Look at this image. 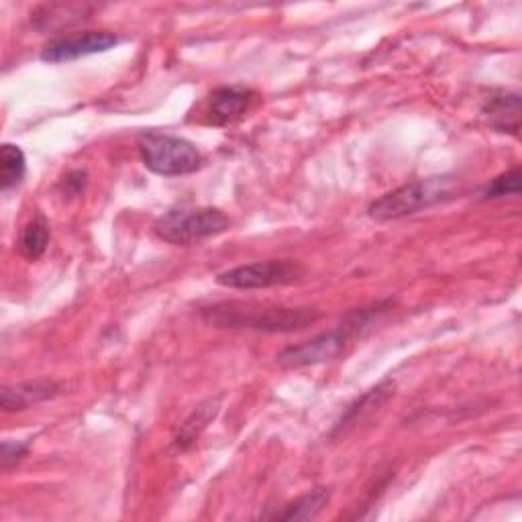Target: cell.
I'll list each match as a JSON object with an SVG mask.
<instances>
[{
	"mask_svg": "<svg viewBox=\"0 0 522 522\" xmlns=\"http://www.w3.org/2000/svg\"><path fill=\"white\" fill-rule=\"evenodd\" d=\"M202 319L221 329H251L266 333H292L319 321L312 308H290L259 302H221L202 310Z\"/></svg>",
	"mask_w": 522,
	"mask_h": 522,
	"instance_id": "cell-1",
	"label": "cell"
},
{
	"mask_svg": "<svg viewBox=\"0 0 522 522\" xmlns=\"http://www.w3.org/2000/svg\"><path fill=\"white\" fill-rule=\"evenodd\" d=\"M60 392V384L51 380H35L19 386H7L0 392V406L5 412L25 410L31 404L54 398Z\"/></svg>",
	"mask_w": 522,
	"mask_h": 522,
	"instance_id": "cell-9",
	"label": "cell"
},
{
	"mask_svg": "<svg viewBox=\"0 0 522 522\" xmlns=\"http://www.w3.org/2000/svg\"><path fill=\"white\" fill-rule=\"evenodd\" d=\"M117 43H119V39L111 31L72 33V35H64L60 39L49 41L41 51V60L49 62V64L72 62L78 58L102 54V51H109Z\"/></svg>",
	"mask_w": 522,
	"mask_h": 522,
	"instance_id": "cell-7",
	"label": "cell"
},
{
	"mask_svg": "<svg viewBox=\"0 0 522 522\" xmlns=\"http://www.w3.org/2000/svg\"><path fill=\"white\" fill-rule=\"evenodd\" d=\"M520 192V170L514 168L502 176H498L496 180L490 182V186L484 190V198H502V196H510V194H518Z\"/></svg>",
	"mask_w": 522,
	"mask_h": 522,
	"instance_id": "cell-16",
	"label": "cell"
},
{
	"mask_svg": "<svg viewBox=\"0 0 522 522\" xmlns=\"http://www.w3.org/2000/svg\"><path fill=\"white\" fill-rule=\"evenodd\" d=\"M253 92L243 86L217 88L208 98V119L215 125H229L241 119L253 100Z\"/></svg>",
	"mask_w": 522,
	"mask_h": 522,
	"instance_id": "cell-8",
	"label": "cell"
},
{
	"mask_svg": "<svg viewBox=\"0 0 522 522\" xmlns=\"http://www.w3.org/2000/svg\"><path fill=\"white\" fill-rule=\"evenodd\" d=\"M455 190V182L449 178H429L410 182L386 196L378 198L370 206V217L376 221H394L402 217H410L425 208H431L447 198H451Z\"/></svg>",
	"mask_w": 522,
	"mask_h": 522,
	"instance_id": "cell-3",
	"label": "cell"
},
{
	"mask_svg": "<svg viewBox=\"0 0 522 522\" xmlns=\"http://www.w3.org/2000/svg\"><path fill=\"white\" fill-rule=\"evenodd\" d=\"M304 276L300 264L292 259H268L257 264L239 266L217 276V284L237 290H261L272 286L294 284Z\"/></svg>",
	"mask_w": 522,
	"mask_h": 522,
	"instance_id": "cell-5",
	"label": "cell"
},
{
	"mask_svg": "<svg viewBox=\"0 0 522 522\" xmlns=\"http://www.w3.org/2000/svg\"><path fill=\"white\" fill-rule=\"evenodd\" d=\"M329 502V492L325 488H317L308 492L306 496L298 498L288 506L284 514H280L282 520H310L315 518Z\"/></svg>",
	"mask_w": 522,
	"mask_h": 522,
	"instance_id": "cell-15",
	"label": "cell"
},
{
	"mask_svg": "<svg viewBox=\"0 0 522 522\" xmlns=\"http://www.w3.org/2000/svg\"><path fill=\"white\" fill-rule=\"evenodd\" d=\"M49 243V227L45 223V219L35 217L31 223H27V227L21 231L19 237V251L23 257L35 261L39 259Z\"/></svg>",
	"mask_w": 522,
	"mask_h": 522,
	"instance_id": "cell-13",
	"label": "cell"
},
{
	"mask_svg": "<svg viewBox=\"0 0 522 522\" xmlns=\"http://www.w3.org/2000/svg\"><path fill=\"white\" fill-rule=\"evenodd\" d=\"M84 184H86V174L84 172H72V174H68L64 178L62 186H64L66 194L76 196V194H80L84 190Z\"/></svg>",
	"mask_w": 522,
	"mask_h": 522,
	"instance_id": "cell-18",
	"label": "cell"
},
{
	"mask_svg": "<svg viewBox=\"0 0 522 522\" xmlns=\"http://www.w3.org/2000/svg\"><path fill=\"white\" fill-rule=\"evenodd\" d=\"M392 390H394V386H392L390 382H384V384H380L378 388L370 390L368 394H365L361 400H357V402L347 410V414L343 416V421H341V427L357 425V423L361 421L363 414L378 410V408L394 394Z\"/></svg>",
	"mask_w": 522,
	"mask_h": 522,
	"instance_id": "cell-14",
	"label": "cell"
},
{
	"mask_svg": "<svg viewBox=\"0 0 522 522\" xmlns=\"http://www.w3.org/2000/svg\"><path fill=\"white\" fill-rule=\"evenodd\" d=\"M484 115L490 125L500 133H510L518 137L520 131V96L518 94H500L488 100Z\"/></svg>",
	"mask_w": 522,
	"mask_h": 522,
	"instance_id": "cell-10",
	"label": "cell"
},
{
	"mask_svg": "<svg viewBox=\"0 0 522 522\" xmlns=\"http://www.w3.org/2000/svg\"><path fill=\"white\" fill-rule=\"evenodd\" d=\"M25 451H27L25 443H13V441L3 443V451H0V463H3L5 472L25 455Z\"/></svg>",
	"mask_w": 522,
	"mask_h": 522,
	"instance_id": "cell-17",
	"label": "cell"
},
{
	"mask_svg": "<svg viewBox=\"0 0 522 522\" xmlns=\"http://www.w3.org/2000/svg\"><path fill=\"white\" fill-rule=\"evenodd\" d=\"M363 323L365 321L359 319V312H357L355 323H345L335 331H329L319 337H312L304 343L286 347L276 359L282 368H288V370H298V368H306V365H319L325 361H333L343 353L351 333Z\"/></svg>",
	"mask_w": 522,
	"mask_h": 522,
	"instance_id": "cell-6",
	"label": "cell"
},
{
	"mask_svg": "<svg viewBox=\"0 0 522 522\" xmlns=\"http://www.w3.org/2000/svg\"><path fill=\"white\" fill-rule=\"evenodd\" d=\"M27 174V160L19 145L5 143L0 147V190L9 192L19 186Z\"/></svg>",
	"mask_w": 522,
	"mask_h": 522,
	"instance_id": "cell-12",
	"label": "cell"
},
{
	"mask_svg": "<svg viewBox=\"0 0 522 522\" xmlns=\"http://www.w3.org/2000/svg\"><path fill=\"white\" fill-rule=\"evenodd\" d=\"M219 408H221L219 398H215V400L211 398V400L202 402V404L188 416V419L184 421V425L180 427V431H178V435H176V439H174L176 449H180V451L190 449V447L196 443V439L200 437V433L217 419Z\"/></svg>",
	"mask_w": 522,
	"mask_h": 522,
	"instance_id": "cell-11",
	"label": "cell"
},
{
	"mask_svg": "<svg viewBox=\"0 0 522 522\" xmlns=\"http://www.w3.org/2000/svg\"><path fill=\"white\" fill-rule=\"evenodd\" d=\"M139 153L143 166L160 176H186L202 166L200 151L190 141L174 135H141Z\"/></svg>",
	"mask_w": 522,
	"mask_h": 522,
	"instance_id": "cell-4",
	"label": "cell"
},
{
	"mask_svg": "<svg viewBox=\"0 0 522 522\" xmlns=\"http://www.w3.org/2000/svg\"><path fill=\"white\" fill-rule=\"evenodd\" d=\"M231 227V221L219 208H172L153 225L155 235L172 245H192L196 241L217 237Z\"/></svg>",
	"mask_w": 522,
	"mask_h": 522,
	"instance_id": "cell-2",
	"label": "cell"
}]
</instances>
